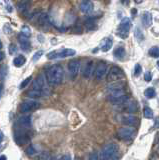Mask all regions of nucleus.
I'll return each instance as SVG.
<instances>
[{
  "label": "nucleus",
  "mask_w": 159,
  "mask_h": 160,
  "mask_svg": "<svg viewBox=\"0 0 159 160\" xmlns=\"http://www.w3.org/2000/svg\"><path fill=\"white\" fill-rule=\"evenodd\" d=\"M1 159H4V160H5V159H7V157H6V156H4V155H2V156H0V160H1Z\"/></svg>",
  "instance_id": "nucleus-45"
},
{
  "label": "nucleus",
  "mask_w": 159,
  "mask_h": 160,
  "mask_svg": "<svg viewBox=\"0 0 159 160\" xmlns=\"http://www.w3.org/2000/svg\"><path fill=\"white\" fill-rule=\"evenodd\" d=\"M26 62V58L23 56V55H18V56H16L15 58H14L13 60V64H14V66H16V67H22L24 64H25Z\"/></svg>",
  "instance_id": "nucleus-23"
},
{
  "label": "nucleus",
  "mask_w": 159,
  "mask_h": 160,
  "mask_svg": "<svg viewBox=\"0 0 159 160\" xmlns=\"http://www.w3.org/2000/svg\"><path fill=\"white\" fill-rule=\"evenodd\" d=\"M32 80V76H28L26 79H24L23 81L21 82V84H20V89H24V88H26L28 85H29V83H30V81Z\"/></svg>",
  "instance_id": "nucleus-33"
},
{
  "label": "nucleus",
  "mask_w": 159,
  "mask_h": 160,
  "mask_svg": "<svg viewBox=\"0 0 159 160\" xmlns=\"http://www.w3.org/2000/svg\"><path fill=\"white\" fill-rule=\"evenodd\" d=\"M126 110L129 112V113H134L137 111V105L135 102H130L128 105H127V108Z\"/></svg>",
  "instance_id": "nucleus-31"
},
{
  "label": "nucleus",
  "mask_w": 159,
  "mask_h": 160,
  "mask_svg": "<svg viewBox=\"0 0 159 160\" xmlns=\"http://www.w3.org/2000/svg\"><path fill=\"white\" fill-rule=\"evenodd\" d=\"M17 124L22 128H29L31 126V117L29 115H24V116L19 117L17 120Z\"/></svg>",
  "instance_id": "nucleus-16"
},
{
  "label": "nucleus",
  "mask_w": 159,
  "mask_h": 160,
  "mask_svg": "<svg viewBox=\"0 0 159 160\" xmlns=\"http://www.w3.org/2000/svg\"><path fill=\"white\" fill-rule=\"evenodd\" d=\"M21 34L23 35V36H26V37H30L31 36V29H30V27L29 26H23L22 28H21Z\"/></svg>",
  "instance_id": "nucleus-30"
},
{
  "label": "nucleus",
  "mask_w": 159,
  "mask_h": 160,
  "mask_svg": "<svg viewBox=\"0 0 159 160\" xmlns=\"http://www.w3.org/2000/svg\"><path fill=\"white\" fill-rule=\"evenodd\" d=\"M131 28V21L130 19L125 17L121 20V22L119 23V26L117 29V35L122 39H126L129 35V30Z\"/></svg>",
  "instance_id": "nucleus-4"
},
{
  "label": "nucleus",
  "mask_w": 159,
  "mask_h": 160,
  "mask_svg": "<svg viewBox=\"0 0 159 160\" xmlns=\"http://www.w3.org/2000/svg\"><path fill=\"white\" fill-rule=\"evenodd\" d=\"M156 65H157V67L159 68V60H158V61H157V63H156Z\"/></svg>",
  "instance_id": "nucleus-47"
},
{
  "label": "nucleus",
  "mask_w": 159,
  "mask_h": 160,
  "mask_svg": "<svg viewBox=\"0 0 159 160\" xmlns=\"http://www.w3.org/2000/svg\"><path fill=\"white\" fill-rule=\"evenodd\" d=\"M113 55H114V57H115L116 59H123L124 57H125V55H126V51H125V48L120 46V47H117L115 50H114V52H113Z\"/></svg>",
  "instance_id": "nucleus-21"
},
{
  "label": "nucleus",
  "mask_w": 159,
  "mask_h": 160,
  "mask_svg": "<svg viewBox=\"0 0 159 160\" xmlns=\"http://www.w3.org/2000/svg\"><path fill=\"white\" fill-rule=\"evenodd\" d=\"M94 62L92 61V60H89V61L86 62L85 66H84L83 70H82V75L84 78H90L92 76V74L94 73Z\"/></svg>",
  "instance_id": "nucleus-13"
},
{
  "label": "nucleus",
  "mask_w": 159,
  "mask_h": 160,
  "mask_svg": "<svg viewBox=\"0 0 159 160\" xmlns=\"http://www.w3.org/2000/svg\"><path fill=\"white\" fill-rule=\"evenodd\" d=\"M42 55H43V50H39V51L35 52V53H34V55H33V57H32V61L33 62L38 61V60L42 57Z\"/></svg>",
  "instance_id": "nucleus-34"
},
{
  "label": "nucleus",
  "mask_w": 159,
  "mask_h": 160,
  "mask_svg": "<svg viewBox=\"0 0 159 160\" xmlns=\"http://www.w3.org/2000/svg\"><path fill=\"white\" fill-rule=\"evenodd\" d=\"M81 63L78 59H72L68 62V71L72 78H75L80 71Z\"/></svg>",
  "instance_id": "nucleus-10"
},
{
  "label": "nucleus",
  "mask_w": 159,
  "mask_h": 160,
  "mask_svg": "<svg viewBox=\"0 0 159 160\" xmlns=\"http://www.w3.org/2000/svg\"><path fill=\"white\" fill-rule=\"evenodd\" d=\"M136 135V130L131 127H122L117 130V136L122 140H130L133 139Z\"/></svg>",
  "instance_id": "nucleus-9"
},
{
  "label": "nucleus",
  "mask_w": 159,
  "mask_h": 160,
  "mask_svg": "<svg viewBox=\"0 0 159 160\" xmlns=\"http://www.w3.org/2000/svg\"><path fill=\"white\" fill-rule=\"evenodd\" d=\"M134 35H135V37L137 40L139 41H141V40L144 39V35H143V32L141 31V29L139 27H136L135 30H134Z\"/></svg>",
  "instance_id": "nucleus-28"
},
{
  "label": "nucleus",
  "mask_w": 159,
  "mask_h": 160,
  "mask_svg": "<svg viewBox=\"0 0 159 160\" xmlns=\"http://www.w3.org/2000/svg\"><path fill=\"white\" fill-rule=\"evenodd\" d=\"M4 57H5V54H4L3 52H0V62L4 59Z\"/></svg>",
  "instance_id": "nucleus-40"
},
{
  "label": "nucleus",
  "mask_w": 159,
  "mask_h": 160,
  "mask_svg": "<svg viewBox=\"0 0 159 160\" xmlns=\"http://www.w3.org/2000/svg\"><path fill=\"white\" fill-rule=\"evenodd\" d=\"M111 84L107 87L108 92H112V91H116V90H121L125 86V82L123 80H117V81H113L110 82Z\"/></svg>",
  "instance_id": "nucleus-17"
},
{
  "label": "nucleus",
  "mask_w": 159,
  "mask_h": 160,
  "mask_svg": "<svg viewBox=\"0 0 159 160\" xmlns=\"http://www.w3.org/2000/svg\"><path fill=\"white\" fill-rule=\"evenodd\" d=\"M143 115H144V117L148 118V119L153 118V111H152V109L149 108V107H145V108H144V110H143Z\"/></svg>",
  "instance_id": "nucleus-29"
},
{
  "label": "nucleus",
  "mask_w": 159,
  "mask_h": 160,
  "mask_svg": "<svg viewBox=\"0 0 159 160\" xmlns=\"http://www.w3.org/2000/svg\"><path fill=\"white\" fill-rule=\"evenodd\" d=\"M108 99H109V101L112 102L113 104L120 105V104H124L125 102H127L128 96L124 93V90L121 89V90H116V91L109 92Z\"/></svg>",
  "instance_id": "nucleus-3"
},
{
  "label": "nucleus",
  "mask_w": 159,
  "mask_h": 160,
  "mask_svg": "<svg viewBox=\"0 0 159 160\" xmlns=\"http://www.w3.org/2000/svg\"><path fill=\"white\" fill-rule=\"evenodd\" d=\"M144 80H145L146 82L151 81V80H152V74H151V72L147 71L145 74H144Z\"/></svg>",
  "instance_id": "nucleus-36"
},
{
  "label": "nucleus",
  "mask_w": 159,
  "mask_h": 160,
  "mask_svg": "<svg viewBox=\"0 0 159 160\" xmlns=\"http://www.w3.org/2000/svg\"><path fill=\"white\" fill-rule=\"evenodd\" d=\"M125 78V74H124L123 70L117 66H112L107 73V80L108 82L117 81V80H122Z\"/></svg>",
  "instance_id": "nucleus-5"
},
{
  "label": "nucleus",
  "mask_w": 159,
  "mask_h": 160,
  "mask_svg": "<svg viewBox=\"0 0 159 160\" xmlns=\"http://www.w3.org/2000/svg\"><path fill=\"white\" fill-rule=\"evenodd\" d=\"M112 45H113V41H112L111 38H109V37L103 38L101 43H100V49H101V51L107 52L109 49H111Z\"/></svg>",
  "instance_id": "nucleus-19"
},
{
  "label": "nucleus",
  "mask_w": 159,
  "mask_h": 160,
  "mask_svg": "<svg viewBox=\"0 0 159 160\" xmlns=\"http://www.w3.org/2000/svg\"><path fill=\"white\" fill-rule=\"evenodd\" d=\"M46 80L49 84L51 85H58L62 82L64 77V71L63 68L60 65H53V66L49 67L45 73Z\"/></svg>",
  "instance_id": "nucleus-1"
},
{
  "label": "nucleus",
  "mask_w": 159,
  "mask_h": 160,
  "mask_svg": "<svg viewBox=\"0 0 159 160\" xmlns=\"http://www.w3.org/2000/svg\"><path fill=\"white\" fill-rule=\"evenodd\" d=\"M18 39H19V45H20V48L23 50V51H28L31 47V44H30V41L28 40V37L23 36V35L21 34Z\"/></svg>",
  "instance_id": "nucleus-18"
},
{
  "label": "nucleus",
  "mask_w": 159,
  "mask_h": 160,
  "mask_svg": "<svg viewBox=\"0 0 159 160\" xmlns=\"http://www.w3.org/2000/svg\"><path fill=\"white\" fill-rule=\"evenodd\" d=\"M76 52L75 50H73L71 48H64L61 51H51L47 54V58L48 59H55V58H64V57H68V56H73L75 55Z\"/></svg>",
  "instance_id": "nucleus-8"
},
{
  "label": "nucleus",
  "mask_w": 159,
  "mask_h": 160,
  "mask_svg": "<svg viewBox=\"0 0 159 160\" xmlns=\"http://www.w3.org/2000/svg\"><path fill=\"white\" fill-rule=\"evenodd\" d=\"M3 138H4V135H3L2 131H0V142H2Z\"/></svg>",
  "instance_id": "nucleus-42"
},
{
  "label": "nucleus",
  "mask_w": 159,
  "mask_h": 160,
  "mask_svg": "<svg viewBox=\"0 0 159 160\" xmlns=\"http://www.w3.org/2000/svg\"><path fill=\"white\" fill-rule=\"evenodd\" d=\"M85 26L88 30H93L96 28V21L93 18H89L86 20L85 22Z\"/></svg>",
  "instance_id": "nucleus-25"
},
{
  "label": "nucleus",
  "mask_w": 159,
  "mask_h": 160,
  "mask_svg": "<svg viewBox=\"0 0 159 160\" xmlns=\"http://www.w3.org/2000/svg\"><path fill=\"white\" fill-rule=\"evenodd\" d=\"M28 97H30L32 99H37V98H40L41 95H43L42 91H40V90H37V89H31L30 91H29L27 93Z\"/></svg>",
  "instance_id": "nucleus-24"
},
{
  "label": "nucleus",
  "mask_w": 159,
  "mask_h": 160,
  "mask_svg": "<svg viewBox=\"0 0 159 160\" xmlns=\"http://www.w3.org/2000/svg\"><path fill=\"white\" fill-rule=\"evenodd\" d=\"M30 7V2L28 0H21L20 2L17 4V10L20 12H25Z\"/></svg>",
  "instance_id": "nucleus-22"
},
{
  "label": "nucleus",
  "mask_w": 159,
  "mask_h": 160,
  "mask_svg": "<svg viewBox=\"0 0 159 160\" xmlns=\"http://www.w3.org/2000/svg\"><path fill=\"white\" fill-rule=\"evenodd\" d=\"M39 107L40 104L36 101H32V100H27V101H23L20 105H19V112L26 114L30 113L32 111H35Z\"/></svg>",
  "instance_id": "nucleus-7"
},
{
  "label": "nucleus",
  "mask_w": 159,
  "mask_h": 160,
  "mask_svg": "<svg viewBox=\"0 0 159 160\" xmlns=\"http://www.w3.org/2000/svg\"><path fill=\"white\" fill-rule=\"evenodd\" d=\"M118 146L114 143H109L106 144L104 146L100 153H99V158L103 159V160H108V159H115L117 158V154H118Z\"/></svg>",
  "instance_id": "nucleus-2"
},
{
  "label": "nucleus",
  "mask_w": 159,
  "mask_h": 160,
  "mask_svg": "<svg viewBox=\"0 0 159 160\" xmlns=\"http://www.w3.org/2000/svg\"><path fill=\"white\" fill-rule=\"evenodd\" d=\"M134 1H135V3H137V4H139V3H141L143 0H134Z\"/></svg>",
  "instance_id": "nucleus-43"
},
{
  "label": "nucleus",
  "mask_w": 159,
  "mask_h": 160,
  "mask_svg": "<svg viewBox=\"0 0 159 160\" xmlns=\"http://www.w3.org/2000/svg\"><path fill=\"white\" fill-rule=\"evenodd\" d=\"M144 95H145L147 98H153V97L156 96V91L154 88L149 87L145 90V91H144Z\"/></svg>",
  "instance_id": "nucleus-26"
},
{
  "label": "nucleus",
  "mask_w": 159,
  "mask_h": 160,
  "mask_svg": "<svg viewBox=\"0 0 159 160\" xmlns=\"http://www.w3.org/2000/svg\"><path fill=\"white\" fill-rule=\"evenodd\" d=\"M148 54L150 55L151 57H153V58H157V57H159V47H157V46H153V47H151L150 49H149Z\"/></svg>",
  "instance_id": "nucleus-27"
},
{
  "label": "nucleus",
  "mask_w": 159,
  "mask_h": 160,
  "mask_svg": "<svg viewBox=\"0 0 159 160\" xmlns=\"http://www.w3.org/2000/svg\"><path fill=\"white\" fill-rule=\"evenodd\" d=\"M80 11L84 14H90L93 12L94 10V5L91 1H89V0H83V1L80 3Z\"/></svg>",
  "instance_id": "nucleus-14"
},
{
  "label": "nucleus",
  "mask_w": 159,
  "mask_h": 160,
  "mask_svg": "<svg viewBox=\"0 0 159 160\" xmlns=\"http://www.w3.org/2000/svg\"><path fill=\"white\" fill-rule=\"evenodd\" d=\"M32 88L40 90V91H42V93H43V91H45L46 94H48V90L45 87V77H44V75L39 74L38 76L35 79H34ZM43 95H44V93H43Z\"/></svg>",
  "instance_id": "nucleus-11"
},
{
  "label": "nucleus",
  "mask_w": 159,
  "mask_h": 160,
  "mask_svg": "<svg viewBox=\"0 0 159 160\" xmlns=\"http://www.w3.org/2000/svg\"><path fill=\"white\" fill-rule=\"evenodd\" d=\"M107 70H108V66H107L106 63H104V62L98 63L95 70H94V76H95V79L96 80H102L104 77L106 76Z\"/></svg>",
  "instance_id": "nucleus-12"
},
{
  "label": "nucleus",
  "mask_w": 159,
  "mask_h": 160,
  "mask_svg": "<svg viewBox=\"0 0 159 160\" xmlns=\"http://www.w3.org/2000/svg\"><path fill=\"white\" fill-rule=\"evenodd\" d=\"M97 153H92L90 156H89V158L90 159H99V156L98 155H96Z\"/></svg>",
  "instance_id": "nucleus-39"
},
{
  "label": "nucleus",
  "mask_w": 159,
  "mask_h": 160,
  "mask_svg": "<svg viewBox=\"0 0 159 160\" xmlns=\"http://www.w3.org/2000/svg\"><path fill=\"white\" fill-rule=\"evenodd\" d=\"M16 50H17V47H16L15 44H10V45H9V53H10L11 55L15 53Z\"/></svg>",
  "instance_id": "nucleus-37"
},
{
  "label": "nucleus",
  "mask_w": 159,
  "mask_h": 160,
  "mask_svg": "<svg viewBox=\"0 0 159 160\" xmlns=\"http://www.w3.org/2000/svg\"><path fill=\"white\" fill-rule=\"evenodd\" d=\"M61 159H71L70 155H64V156L61 157Z\"/></svg>",
  "instance_id": "nucleus-41"
},
{
  "label": "nucleus",
  "mask_w": 159,
  "mask_h": 160,
  "mask_svg": "<svg viewBox=\"0 0 159 160\" xmlns=\"http://www.w3.org/2000/svg\"><path fill=\"white\" fill-rule=\"evenodd\" d=\"M131 14H132V15H133V14L135 15V14H136V9H134V8H133V10L131 11Z\"/></svg>",
  "instance_id": "nucleus-44"
},
{
  "label": "nucleus",
  "mask_w": 159,
  "mask_h": 160,
  "mask_svg": "<svg viewBox=\"0 0 159 160\" xmlns=\"http://www.w3.org/2000/svg\"><path fill=\"white\" fill-rule=\"evenodd\" d=\"M2 49V43H1V41H0V50Z\"/></svg>",
  "instance_id": "nucleus-46"
},
{
  "label": "nucleus",
  "mask_w": 159,
  "mask_h": 160,
  "mask_svg": "<svg viewBox=\"0 0 159 160\" xmlns=\"http://www.w3.org/2000/svg\"><path fill=\"white\" fill-rule=\"evenodd\" d=\"M25 153L28 155V156H32V155L36 154V149L32 145H29V146L25 149Z\"/></svg>",
  "instance_id": "nucleus-32"
},
{
  "label": "nucleus",
  "mask_w": 159,
  "mask_h": 160,
  "mask_svg": "<svg viewBox=\"0 0 159 160\" xmlns=\"http://www.w3.org/2000/svg\"><path fill=\"white\" fill-rule=\"evenodd\" d=\"M141 20H142V24H143L144 27H146V28L150 27L151 25H152V15H151V13L147 12V11L144 12L142 14Z\"/></svg>",
  "instance_id": "nucleus-20"
},
{
  "label": "nucleus",
  "mask_w": 159,
  "mask_h": 160,
  "mask_svg": "<svg viewBox=\"0 0 159 160\" xmlns=\"http://www.w3.org/2000/svg\"><path fill=\"white\" fill-rule=\"evenodd\" d=\"M14 140H15L16 144H18L19 146H22V145L28 143L30 141V136L26 133L25 128H19L17 129L15 133H14Z\"/></svg>",
  "instance_id": "nucleus-6"
},
{
  "label": "nucleus",
  "mask_w": 159,
  "mask_h": 160,
  "mask_svg": "<svg viewBox=\"0 0 159 160\" xmlns=\"http://www.w3.org/2000/svg\"><path fill=\"white\" fill-rule=\"evenodd\" d=\"M4 32L6 34H11L12 30H11V27L9 26V24H5V26H4Z\"/></svg>",
  "instance_id": "nucleus-38"
},
{
  "label": "nucleus",
  "mask_w": 159,
  "mask_h": 160,
  "mask_svg": "<svg viewBox=\"0 0 159 160\" xmlns=\"http://www.w3.org/2000/svg\"><path fill=\"white\" fill-rule=\"evenodd\" d=\"M141 71H142L141 65L140 64H136L135 67H134V75H135V76H139L140 73H141Z\"/></svg>",
  "instance_id": "nucleus-35"
},
{
  "label": "nucleus",
  "mask_w": 159,
  "mask_h": 160,
  "mask_svg": "<svg viewBox=\"0 0 159 160\" xmlns=\"http://www.w3.org/2000/svg\"><path fill=\"white\" fill-rule=\"evenodd\" d=\"M122 123L127 125V126H136L139 123V120L136 116L134 115H124L122 116Z\"/></svg>",
  "instance_id": "nucleus-15"
}]
</instances>
